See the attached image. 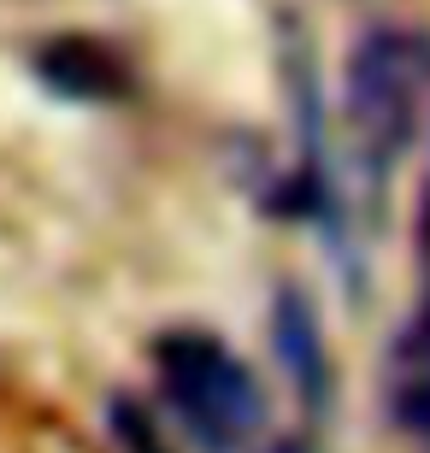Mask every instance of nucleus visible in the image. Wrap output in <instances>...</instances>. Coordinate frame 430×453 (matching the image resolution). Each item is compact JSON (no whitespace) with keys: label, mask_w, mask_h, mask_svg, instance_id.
<instances>
[{"label":"nucleus","mask_w":430,"mask_h":453,"mask_svg":"<svg viewBox=\"0 0 430 453\" xmlns=\"http://www.w3.org/2000/svg\"><path fill=\"white\" fill-rule=\"evenodd\" d=\"M153 359H160L166 395L183 412V424L195 430V441H207L213 453H242L260 441L265 395L231 348H218L213 336H195V330H177L153 348Z\"/></svg>","instance_id":"f257e3e1"},{"label":"nucleus","mask_w":430,"mask_h":453,"mask_svg":"<svg viewBox=\"0 0 430 453\" xmlns=\"http://www.w3.org/2000/svg\"><path fill=\"white\" fill-rule=\"evenodd\" d=\"M418 112V53L407 35H365L348 65V148L360 177L378 183L401 159Z\"/></svg>","instance_id":"f03ea898"},{"label":"nucleus","mask_w":430,"mask_h":453,"mask_svg":"<svg viewBox=\"0 0 430 453\" xmlns=\"http://www.w3.org/2000/svg\"><path fill=\"white\" fill-rule=\"evenodd\" d=\"M271 342H278V359L289 371V383L301 388V401L318 412L324 395H331V365H324V336H318V324H313L307 295H295V288L278 295V306H271Z\"/></svg>","instance_id":"7ed1b4c3"},{"label":"nucleus","mask_w":430,"mask_h":453,"mask_svg":"<svg viewBox=\"0 0 430 453\" xmlns=\"http://www.w3.org/2000/svg\"><path fill=\"white\" fill-rule=\"evenodd\" d=\"M389 412L401 418V430L418 441H430V301L407 336L395 348V365H389Z\"/></svg>","instance_id":"20e7f679"},{"label":"nucleus","mask_w":430,"mask_h":453,"mask_svg":"<svg viewBox=\"0 0 430 453\" xmlns=\"http://www.w3.org/2000/svg\"><path fill=\"white\" fill-rule=\"evenodd\" d=\"M425 235H430V195H425Z\"/></svg>","instance_id":"39448f33"}]
</instances>
